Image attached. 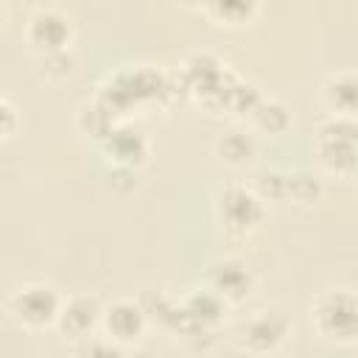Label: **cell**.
<instances>
[{"label":"cell","mask_w":358,"mask_h":358,"mask_svg":"<svg viewBox=\"0 0 358 358\" xmlns=\"http://www.w3.org/2000/svg\"><path fill=\"white\" fill-rule=\"evenodd\" d=\"M213 210H215L218 227L227 235H232V238L252 235L260 227L263 215H266V204H263L260 193L246 187V185H227V187H221L215 193Z\"/></svg>","instance_id":"277c9868"},{"label":"cell","mask_w":358,"mask_h":358,"mask_svg":"<svg viewBox=\"0 0 358 358\" xmlns=\"http://www.w3.org/2000/svg\"><path fill=\"white\" fill-rule=\"evenodd\" d=\"M25 42L36 56L70 48L73 17L62 6H36L25 20Z\"/></svg>","instance_id":"8992f818"},{"label":"cell","mask_w":358,"mask_h":358,"mask_svg":"<svg viewBox=\"0 0 358 358\" xmlns=\"http://www.w3.org/2000/svg\"><path fill=\"white\" fill-rule=\"evenodd\" d=\"M126 358H154V352L151 350H143V347H134V350H129Z\"/></svg>","instance_id":"7402d4cb"},{"label":"cell","mask_w":358,"mask_h":358,"mask_svg":"<svg viewBox=\"0 0 358 358\" xmlns=\"http://www.w3.org/2000/svg\"><path fill=\"white\" fill-rule=\"evenodd\" d=\"M322 196V179L310 171H288V201L310 204Z\"/></svg>","instance_id":"e0dca14e"},{"label":"cell","mask_w":358,"mask_h":358,"mask_svg":"<svg viewBox=\"0 0 358 358\" xmlns=\"http://www.w3.org/2000/svg\"><path fill=\"white\" fill-rule=\"evenodd\" d=\"M64 296L42 280L22 282L6 296V313L25 330H42V327H56L59 310H62Z\"/></svg>","instance_id":"3957f363"},{"label":"cell","mask_w":358,"mask_h":358,"mask_svg":"<svg viewBox=\"0 0 358 358\" xmlns=\"http://www.w3.org/2000/svg\"><path fill=\"white\" fill-rule=\"evenodd\" d=\"M227 302L210 288V285H196V288H190V294H185L182 296V310L193 319V322H199V324H207V327H221V322H224V316H227Z\"/></svg>","instance_id":"7c38bea8"},{"label":"cell","mask_w":358,"mask_h":358,"mask_svg":"<svg viewBox=\"0 0 358 358\" xmlns=\"http://www.w3.org/2000/svg\"><path fill=\"white\" fill-rule=\"evenodd\" d=\"M17 120H20V117H17V109L11 106L8 98H3V101H0V123H3V126H0V134H3V140H8V137L14 134Z\"/></svg>","instance_id":"44dd1931"},{"label":"cell","mask_w":358,"mask_h":358,"mask_svg":"<svg viewBox=\"0 0 358 358\" xmlns=\"http://www.w3.org/2000/svg\"><path fill=\"white\" fill-rule=\"evenodd\" d=\"M204 285H210L227 305H238L252 294L255 274L241 257H218L207 266Z\"/></svg>","instance_id":"ba28073f"},{"label":"cell","mask_w":358,"mask_h":358,"mask_svg":"<svg viewBox=\"0 0 358 358\" xmlns=\"http://www.w3.org/2000/svg\"><path fill=\"white\" fill-rule=\"evenodd\" d=\"M322 103L330 115L358 117V73L355 70L330 73L322 84Z\"/></svg>","instance_id":"8fae6325"},{"label":"cell","mask_w":358,"mask_h":358,"mask_svg":"<svg viewBox=\"0 0 358 358\" xmlns=\"http://www.w3.org/2000/svg\"><path fill=\"white\" fill-rule=\"evenodd\" d=\"M288 333H291V322L280 308H260L232 330V341L241 352L271 355L285 344Z\"/></svg>","instance_id":"5b68a950"},{"label":"cell","mask_w":358,"mask_h":358,"mask_svg":"<svg viewBox=\"0 0 358 358\" xmlns=\"http://www.w3.org/2000/svg\"><path fill=\"white\" fill-rule=\"evenodd\" d=\"M126 355H129V347L117 344L106 333H101V336L95 333L92 338L78 344V358H126Z\"/></svg>","instance_id":"ac0fdd59"},{"label":"cell","mask_w":358,"mask_h":358,"mask_svg":"<svg viewBox=\"0 0 358 358\" xmlns=\"http://www.w3.org/2000/svg\"><path fill=\"white\" fill-rule=\"evenodd\" d=\"M101 151L106 154L109 165H123V168H140L148 157V140L143 137V131L117 123L106 140L101 143Z\"/></svg>","instance_id":"30bf717a"},{"label":"cell","mask_w":358,"mask_h":358,"mask_svg":"<svg viewBox=\"0 0 358 358\" xmlns=\"http://www.w3.org/2000/svg\"><path fill=\"white\" fill-rule=\"evenodd\" d=\"M148 327V316L140 305V299H129L120 296L109 305H103V319H101V330L115 338L123 347H131Z\"/></svg>","instance_id":"9c48e42d"},{"label":"cell","mask_w":358,"mask_h":358,"mask_svg":"<svg viewBox=\"0 0 358 358\" xmlns=\"http://www.w3.org/2000/svg\"><path fill=\"white\" fill-rule=\"evenodd\" d=\"M106 187L117 196H129L140 187V168H123V165H109L106 168Z\"/></svg>","instance_id":"d6986e66"},{"label":"cell","mask_w":358,"mask_h":358,"mask_svg":"<svg viewBox=\"0 0 358 358\" xmlns=\"http://www.w3.org/2000/svg\"><path fill=\"white\" fill-rule=\"evenodd\" d=\"M201 14H207L215 25H227V28H243L249 25L260 6L255 0H213V3H204L199 6Z\"/></svg>","instance_id":"4fadbf2b"},{"label":"cell","mask_w":358,"mask_h":358,"mask_svg":"<svg viewBox=\"0 0 358 358\" xmlns=\"http://www.w3.org/2000/svg\"><path fill=\"white\" fill-rule=\"evenodd\" d=\"M249 117L260 131H268V134H282L291 126V112L277 98H260V103L255 106Z\"/></svg>","instance_id":"9a60e30c"},{"label":"cell","mask_w":358,"mask_h":358,"mask_svg":"<svg viewBox=\"0 0 358 358\" xmlns=\"http://www.w3.org/2000/svg\"><path fill=\"white\" fill-rule=\"evenodd\" d=\"M313 148L324 171L338 176L358 173V117L327 115L316 126Z\"/></svg>","instance_id":"7a4b0ae2"},{"label":"cell","mask_w":358,"mask_h":358,"mask_svg":"<svg viewBox=\"0 0 358 358\" xmlns=\"http://www.w3.org/2000/svg\"><path fill=\"white\" fill-rule=\"evenodd\" d=\"M257 185L263 201H288V171H263Z\"/></svg>","instance_id":"ffe728a7"},{"label":"cell","mask_w":358,"mask_h":358,"mask_svg":"<svg viewBox=\"0 0 358 358\" xmlns=\"http://www.w3.org/2000/svg\"><path fill=\"white\" fill-rule=\"evenodd\" d=\"M101 319H103V305L98 302L95 294H70L62 302L56 330L64 338L81 344L95 336V330L101 327Z\"/></svg>","instance_id":"52a82bcc"},{"label":"cell","mask_w":358,"mask_h":358,"mask_svg":"<svg viewBox=\"0 0 358 358\" xmlns=\"http://www.w3.org/2000/svg\"><path fill=\"white\" fill-rule=\"evenodd\" d=\"M310 324L316 336L333 347L358 344V291L333 285L316 294L310 302Z\"/></svg>","instance_id":"6da1fadb"},{"label":"cell","mask_w":358,"mask_h":358,"mask_svg":"<svg viewBox=\"0 0 358 358\" xmlns=\"http://www.w3.org/2000/svg\"><path fill=\"white\" fill-rule=\"evenodd\" d=\"M255 148H257L255 134L246 131V129H241V126H232V129L221 131L218 140H215V154H218V159L227 162V165H232V168L246 165V162L255 157Z\"/></svg>","instance_id":"5bb4252c"},{"label":"cell","mask_w":358,"mask_h":358,"mask_svg":"<svg viewBox=\"0 0 358 358\" xmlns=\"http://www.w3.org/2000/svg\"><path fill=\"white\" fill-rule=\"evenodd\" d=\"M36 64H39V73H42L48 81H64V78L73 76V70H76V53H73V48L39 53V56H36Z\"/></svg>","instance_id":"2e32d148"}]
</instances>
